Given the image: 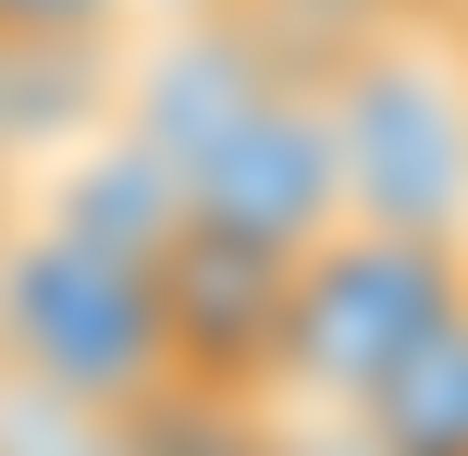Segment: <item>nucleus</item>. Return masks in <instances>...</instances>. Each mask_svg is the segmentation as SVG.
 <instances>
[{
  "mask_svg": "<svg viewBox=\"0 0 468 456\" xmlns=\"http://www.w3.org/2000/svg\"><path fill=\"white\" fill-rule=\"evenodd\" d=\"M0 370L74 395V408H112V419L186 395L197 370H186V334H173V271L25 210L0 235Z\"/></svg>",
  "mask_w": 468,
  "mask_h": 456,
  "instance_id": "1",
  "label": "nucleus"
},
{
  "mask_svg": "<svg viewBox=\"0 0 468 456\" xmlns=\"http://www.w3.org/2000/svg\"><path fill=\"white\" fill-rule=\"evenodd\" d=\"M456 309H468V247L382 235V222H333V235L283 271V321H271L259 395L296 408V419H357Z\"/></svg>",
  "mask_w": 468,
  "mask_h": 456,
  "instance_id": "2",
  "label": "nucleus"
},
{
  "mask_svg": "<svg viewBox=\"0 0 468 456\" xmlns=\"http://www.w3.org/2000/svg\"><path fill=\"white\" fill-rule=\"evenodd\" d=\"M321 123H333L346 222L468 247V49L431 13H395L357 49H333L321 62Z\"/></svg>",
  "mask_w": 468,
  "mask_h": 456,
  "instance_id": "3",
  "label": "nucleus"
},
{
  "mask_svg": "<svg viewBox=\"0 0 468 456\" xmlns=\"http://www.w3.org/2000/svg\"><path fill=\"white\" fill-rule=\"evenodd\" d=\"M346 432L370 444V456H468V309L346 419Z\"/></svg>",
  "mask_w": 468,
  "mask_h": 456,
  "instance_id": "4",
  "label": "nucleus"
},
{
  "mask_svg": "<svg viewBox=\"0 0 468 456\" xmlns=\"http://www.w3.org/2000/svg\"><path fill=\"white\" fill-rule=\"evenodd\" d=\"M123 0H0V49H112Z\"/></svg>",
  "mask_w": 468,
  "mask_h": 456,
  "instance_id": "5",
  "label": "nucleus"
}]
</instances>
